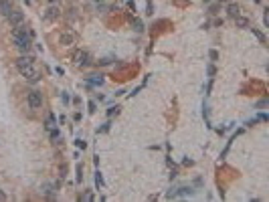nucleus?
Returning <instances> with one entry per match:
<instances>
[{
    "mask_svg": "<svg viewBox=\"0 0 269 202\" xmlns=\"http://www.w3.org/2000/svg\"><path fill=\"white\" fill-rule=\"evenodd\" d=\"M16 69L20 71L22 77H26V79L33 81V83H37V81L41 79L39 71L33 67V57H20V59L16 61Z\"/></svg>",
    "mask_w": 269,
    "mask_h": 202,
    "instance_id": "1",
    "label": "nucleus"
},
{
    "mask_svg": "<svg viewBox=\"0 0 269 202\" xmlns=\"http://www.w3.org/2000/svg\"><path fill=\"white\" fill-rule=\"evenodd\" d=\"M12 39H14L16 47L20 51H28L31 49V37L26 35V28H14L12 31Z\"/></svg>",
    "mask_w": 269,
    "mask_h": 202,
    "instance_id": "2",
    "label": "nucleus"
},
{
    "mask_svg": "<svg viewBox=\"0 0 269 202\" xmlns=\"http://www.w3.org/2000/svg\"><path fill=\"white\" fill-rule=\"evenodd\" d=\"M87 53L83 51V49H75L73 51V55H71V61H73V65H79V67H85V63H87Z\"/></svg>",
    "mask_w": 269,
    "mask_h": 202,
    "instance_id": "3",
    "label": "nucleus"
},
{
    "mask_svg": "<svg viewBox=\"0 0 269 202\" xmlns=\"http://www.w3.org/2000/svg\"><path fill=\"white\" fill-rule=\"evenodd\" d=\"M26 101H28L31 109H39V107L43 105V95H41L39 91H28V95H26Z\"/></svg>",
    "mask_w": 269,
    "mask_h": 202,
    "instance_id": "4",
    "label": "nucleus"
},
{
    "mask_svg": "<svg viewBox=\"0 0 269 202\" xmlns=\"http://www.w3.org/2000/svg\"><path fill=\"white\" fill-rule=\"evenodd\" d=\"M6 18H8V22H10L12 26H20L22 20H24V14H22L20 10H10V12L6 14Z\"/></svg>",
    "mask_w": 269,
    "mask_h": 202,
    "instance_id": "5",
    "label": "nucleus"
},
{
    "mask_svg": "<svg viewBox=\"0 0 269 202\" xmlns=\"http://www.w3.org/2000/svg\"><path fill=\"white\" fill-rule=\"evenodd\" d=\"M59 14H61L59 6H53V4H51V6H49V8L45 10L43 18H45V20H57V18H59Z\"/></svg>",
    "mask_w": 269,
    "mask_h": 202,
    "instance_id": "6",
    "label": "nucleus"
},
{
    "mask_svg": "<svg viewBox=\"0 0 269 202\" xmlns=\"http://www.w3.org/2000/svg\"><path fill=\"white\" fill-rule=\"evenodd\" d=\"M59 42L65 44V47H71V44H75V37L71 33H61L59 35Z\"/></svg>",
    "mask_w": 269,
    "mask_h": 202,
    "instance_id": "7",
    "label": "nucleus"
},
{
    "mask_svg": "<svg viewBox=\"0 0 269 202\" xmlns=\"http://www.w3.org/2000/svg\"><path fill=\"white\" fill-rule=\"evenodd\" d=\"M227 12H229V16H233V18H235V16H239V14H241V8H239V4H233V2H231V4H229V8H227Z\"/></svg>",
    "mask_w": 269,
    "mask_h": 202,
    "instance_id": "8",
    "label": "nucleus"
},
{
    "mask_svg": "<svg viewBox=\"0 0 269 202\" xmlns=\"http://www.w3.org/2000/svg\"><path fill=\"white\" fill-rule=\"evenodd\" d=\"M235 24H237L239 28H249V20H247L245 16H241V14L235 16Z\"/></svg>",
    "mask_w": 269,
    "mask_h": 202,
    "instance_id": "9",
    "label": "nucleus"
},
{
    "mask_svg": "<svg viewBox=\"0 0 269 202\" xmlns=\"http://www.w3.org/2000/svg\"><path fill=\"white\" fill-rule=\"evenodd\" d=\"M45 127L49 129V131L57 127V119H55V115H53V113H49V115H47V123H45Z\"/></svg>",
    "mask_w": 269,
    "mask_h": 202,
    "instance_id": "10",
    "label": "nucleus"
},
{
    "mask_svg": "<svg viewBox=\"0 0 269 202\" xmlns=\"http://www.w3.org/2000/svg\"><path fill=\"white\" fill-rule=\"evenodd\" d=\"M10 10H12V8H10V0H0V12L6 16Z\"/></svg>",
    "mask_w": 269,
    "mask_h": 202,
    "instance_id": "11",
    "label": "nucleus"
},
{
    "mask_svg": "<svg viewBox=\"0 0 269 202\" xmlns=\"http://www.w3.org/2000/svg\"><path fill=\"white\" fill-rule=\"evenodd\" d=\"M51 140H53V144H61V133H59V129L55 127V129H51Z\"/></svg>",
    "mask_w": 269,
    "mask_h": 202,
    "instance_id": "12",
    "label": "nucleus"
},
{
    "mask_svg": "<svg viewBox=\"0 0 269 202\" xmlns=\"http://www.w3.org/2000/svg\"><path fill=\"white\" fill-rule=\"evenodd\" d=\"M53 192H55V190H53L51 184H45V186H43V194H45V196H53Z\"/></svg>",
    "mask_w": 269,
    "mask_h": 202,
    "instance_id": "13",
    "label": "nucleus"
},
{
    "mask_svg": "<svg viewBox=\"0 0 269 202\" xmlns=\"http://www.w3.org/2000/svg\"><path fill=\"white\" fill-rule=\"evenodd\" d=\"M251 31H253V35H255V37H257V39L261 40V42H265V35H263V33H261V31H257V28H251Z\"/></svg>",
    "mask_w": 269,
    "mask_h": 202,
    "instance_id": "14",
    "label": "nucleus"
},
{
    "mask_svg": "<svg viewBox=\"0 0 269 202\" xmlns=\"http://www.w3.org/2000/svg\"><path fill=\"white\" fill-rule=\"evenodd\" d=\"M95 182H97V188H103V178H101V174H99V172L95 174Z\"/></svg>",
    "mask_w": 269,
    "mask_h": 202,
    "instance_id": "15",
    "label": "nucleus"
},
{
    "mask_svg": "<svg viewBox=\"0 0 269 202\" xmlns=\"http://www.w3.org/2000/svg\"><path fill=\"white\" fill-rule=\"evenodd\" d=\"M59 172H61V178H65L67 176V164H61L59 166Z\"/></svg>",
    "mask_w": 269,
    "mask_h": 202,
    "instance_id": "16",
    "label": "nucleus"
},
{
    "mask_svg": "<svg viewBox=\"0 0 269 202\" xmlns=\"http://www.w3.org/2000/svg\"><path fill=\"white\" fill-rule=\"evenodd\" d=\"M87 83H89V85H91V83H93V85H101V83H103V79H101V77H93V79H89Z\"/></svg>",
    "mask_w": 269,
    "mask_h": 202,
    "instance_id": "17",
    "label": "nucleus"
},
{
    "mask_svg": "<svg viewBox=\"0 0 269 202\" xmlns=\"http://www.w3.org/2000/svg\"><path fill=\"white\" fill-rule=\"evenodd\" d=\"M209 55H211V59H213V61H217V59H219V53H217V51H211Z\"/></svg>",
    "mask_w": 269,
    "mask_h": 202,
    "instance_id": "18",
    "label": "nucleus"
},
{
    "mask_svg": "<svg viewBox=\"0 0 269 202\" xmlns=\"http://www.w3.org/2000/svg\"><path fill=\"white\" fill-rule=\"evenodd\" d=\"M83 200H93V192H87V194L83 196Z\"/></svg>",
    "mask_w": 269,
    "mask_h": 202,
    "instance_id": "19",
    "label": "nucleus"
},
{
    "mask_svg": "<svg viewBox=\"0 0 269 202\" xmlns=\"http://www.w3.org/2000/svg\"><path fill=\"white\" fill-rule=\"evenodd\" d=\"M263 22H265V26L269 24V14H267V10H265V14H263Z\"/></svg>",
    "mask_w": 269,
    "mask_h": 202,
    "instance_id": "20",
    "label": "nucleus"
},
{
    "mask_svg": "<svg viewBox=\"0 0 269 202\" xmlns=\"http://www.w3.org/2000/svg\"><path fill=\"white\" fill-rule=\"evenodd\" d=\"M87 107H89V113H93V111H95V103H93V101H89V105H87Z\"/></svg>",
    "mask_w": 269,
    "mask_h": 202,
    "instance_id": "21",
    "label": "nucleus"
},
{
    "mask_svg": "<svg viewBox=\"0 0 269 202\" xmlns=\"http://www.w3.org/2000/svg\"><path fill=\"white\" fill-rule=\"evenodd\" d=\"M117 109H120V107H111V109H109V111H107V115H113V113H115V111H117Z\"/></svg>",
    "mask_w": 269,
    "mask_h": 202,
    "instance_id": "22",
    "label": "nucleus"
},
{
    "mask_svg": "<svg viewBox=\"0 0 269 202\" xmlns=\"http://www.w3.org/2000/svg\"><path fill=\"white\" fill-rule=\"evenodd\" d=\"M77 146H79V148H81V150H83V148H85V146H87V144H85V142H83V140H79V142H77Z\"/></svg>",
    "mask_w": 269,
    "mask_h": 202,
    "instance_id": "23",
    "label": "nucleus"
},
{
    "mask_svg": "<svg viewBox=\"0 0 269 202\" xmlns=\"http://www.w3.org/2000/svg\"><path fill=\"white\" fill-rule=\"evenodd\" d=\"M0 200H6V194H4L2 190H0Z\"/></svg>",
    "mask_w": 269,
    "mask_h": 202,
    "instance_id": "24",
    "label": "nucleus"
},
{
    "mask_svg": "<svg viewBox=\"0 0 269 202\" xmlns=\"http://www.w3.org/2000/svg\"><path fill=\"white\" fill-rule=\"evenodd\" d=\"M49 2H51V4H55V2H57V0H49Z\"/></svg>",
    "mask_w": 269,
    "mask_h": 202,
    "instance_id": "25",
    "label": "nucleus"
},
{
    "mask_svg": "<svg viewBox=\"0 0 269 202\" xmlns=\"http://www.w3.org/2000/svg\"><path fill=\"white\" fill-rule=\"evenodd\" d=\"M255 2H261V0H255Z\"/></svg>",
    "mask_w": 269,
    "mask_h": 202,
    "instance_id": "26",
    "label": "nucleus"
}]
</instances>
